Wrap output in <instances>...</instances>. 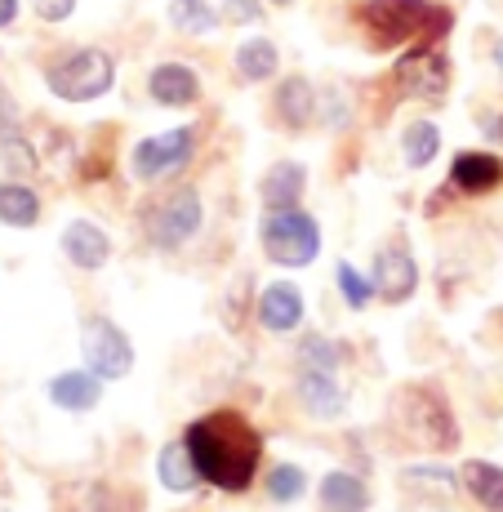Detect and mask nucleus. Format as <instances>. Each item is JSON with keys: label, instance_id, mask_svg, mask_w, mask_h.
I'll return each instance as SVG.
<instances>
[{"label": "nucleus", "instance_id": "obj_32", "mask_svg": "<svg viewBox=\"0 0 503 512\" xmlns=\"http://www.w3.org/2000/svg\"><path fill=\"white\" fill-rule=\"evenodd\" d=\"M36 18H45V23H63V18L76 14V0H32Z\"/></svg>", "mask_w": 503, "mask_h": 512}, {"label": "nucleus", "instance_id": "obj_9", "mask_svg": "<svg viewBox=\"0 0 503 512\" xmlns=\"http://www.w3.org/2000/svg\"><path fill=\"white\" fill-rule=\"evenodd\" d=\"M374 294H379L383 303H410L414 290H419V263H414L410 245H383L379 254H374Z\"/></svg>", "mask_w": 503, "mask_h": 512}, {"label": "nucleus", "instance_id": "obj_11", "mask_svg": "<svg viewBox=\"0 0 503 512\" xmlns=\"http://www.w3.org/2000/svg\"><path fill=\"white\" fill-rule=\"evenodd\" d=\"M294 397L308 410L312 419H343L348 415V388L334 379L330 370H308L299 366V379H294Z\"/></svg>", "mask_w": 503, "mask_h": 512}, {"label": "nucleus", "instance_id": "obj_10", "mask_svg": "<svg viewBox=\"0 0 503 512\" xmlns=\"http://www.w3.org/2000/svg\"><path fill=\"white\" fill-rule=\"evenodd\" d=\"M397 85L410 98H441L450 90V63L441 45H419L397 63Z\"/></svg>", "mask_w": 503, "mask_h": 512}, {"label": "nucleus", "instance_id": "obj_19", "mask_svg": "<svg viewBox=\"0 0 503 512\" xmlns=\"http://www.w3.org/2000/svg\"><path fill=\"white\" fill-rule=\"evenodd\" d=\"M317 495H321V508L325 512H366L374 504V495H370L366 481H361L357 472H343V468L325 472L321 486H317Z\"/></svg>", "mask_w": 503, "mask_h": 512}, {"label": "nucleus", "instance_id": "obj_1", "mask_svg": "<svg viewBox=\"0 0 503 512\" xmlns=\"http://www.w3.org/2000/svg\"><path fill=\"white\" fill-rule=\"evenodd\" d=\"M183 441L192 450V464L201 472V481H210L223 495H245L254 486V477H259L263 437L236 410H214V415L192 419Z\"/></svg>", "mask_w": 503, "mask_h": 512}, {"label": "nucleus", "instance_id": "obj_31", "mask_svg": "<svg viewBox=\"0 0 503 512\" xmlns=\"http://www.w3.org/2000/svg\"><path fill=\"white\" fill-rule=\"evenodd\" d=\"M223 9H228L232 23H259L263 18V0H219Z\"/></svg>", "mask_w": 503, "mask_h": 512}, {"label": "nucleus", "instance_id": "obj_21", "mask_svg": "<svg viewBox=\"0 0 503 512\" xmlns=\"http://www.w3.org/2000/svg\"><path fill=\"white\" fill-rule=\"evenodd\" d=\"M156 477H161V486L174 490V495H192V490L201 486V472L192 464L187 441H165V450L156 455Z\"/></svg>", "mask_w": 503, "mask_h": 512}, {"label": "nucleus", "instance_id": "obj_3", "mask_svg": "<svg viewBox=\"0 0 503 512\" xmlns=\"http://www.w3.org/2000/svg\"><path fill=\"white\" fill-rule=\"evenodd\" d=\"M446 9L428 5V0H366L361 5V27H366L370 45L397 49L406 41L428 36V23H446Z\"/></svg>", "mask_w": 503, "mask_h": 512}, {"label": "nucleus", "instance_id": "obj_29", "mask_svg": "<svg viewBox=\"0 0 503 512\" xmlns=\"http://www.w3.org/2000/svg\"><path fill=\"white\" fill-rule=\"evenodd\" d=\"M401 481L414 490V486H432V490H455L459 486V472L455 468H441V464H414V468H406L401 472Z\"/></svg>", "mask_w": 503, "mask_h": 512}, {"label": "nucleus", "instance_id": "obj_36", "mask_svg": "<svg viewBox=\"0 0 503 512\" xmlns=\"http://www.w3.org/2000/svg\"><path fill=\"white\" fill-rule=\"evenodd\" d=\"M272 5H290V0H272Z\"/></svg>", "mask_w": 503, "mask_h": 512}, {"label": "nucleus", "instance_id": "obj_17", "mask_svg": "<svg viewBox=\"0 0 503 512\" xmlns=\"http://www.w3.org/2000/svg\"><path fill=\"white\" fill-rule=\"evenodd\" d=\"M276 116H281V125H290V130H308L312 121H317V107H321V94L312 90L308 76H285L281 85H276Z\"/></svg>", "mask_w": 503, "mask_h": 512}, {"label": "nucleus", "instance_id": "obj_18", "mask_svg": "<svg viewBox=\"0 0 503 512\" xmlns=\"http://www.w3.org/2000/svg\"><path fill=\"white\" fill-rule=\"evenodd\" d=\"M303 192H308V170H303L299 161L272 165V170L263 174V183H259L263 210H294V205L303 201Z\"/></svg>", "mask_w": 503, "mask_h": 512}, {"label": "nucleus", "instance_id": "obj_12", "mask_svg": "<svg viewBox=\"0 0 503 512\" xmlns=\"http://www.w3.org/2000/svg\"><path fill=\"white\" fill-rule=\"evenodd\" d=\"M303 290L294 281H272L268 290L259 294V308H254V317H259V326L268 334H294L303 326Z\"/></svg>", "mask_w": 503, "mask_h": 512}, {"label": "nucleus", "instance_id": "obj_34", "mask_svg": "<svg viewBox=\"0 0 503 512\" xmlns=\"http://www.w3.org/2000/svg\"><path fill=\"white\" fill-rule=\"evenodd\" d=\"M18 18V0H0V27H9Z\"/></svg>", "mask_w": 503, "mask_h": 512}, {"label": "nucleus", "instance_id": "obj_6", "mask_svg": "<svg viewBox=\"0 0 503 512\" xmlns=\"http://www.w3.org/2000/svg\"><path fill=\"white\" fill-rule=\"evenodd\" d=\"M81 357H85V370H94L98 379L112 383L134 370V343L112 317H85L81 321Z\"/></svg>", "mask_w": 503, "mask_h": 512}, {"label": "nucleus", "instance_id": "obj_16", "mask_svg": "<svg viewBox=\"0 0 503 512\" xmlns=\"http://www.w3.org/2000/svg\"><path fill=\"white\" fill-rule=\"evenodd\" d=\"M147 94L161 107H192L201 98V76L187 63H156L147 76Z\"/></svg>", "mask_w": 503, "mask_h": 512}, {"label": "nucleus", "instance_id": "obj_30", "mask_svg": "<svg viewBox=\"0 0 503 512\" xmlns=\"http://www.w3.org/2000/svg\"><path fill=\"white\" fill-rule=\"evenodd\" d=\"M0 152H5V165L14 174H36V152L23 143V134H18V139H9V143H0Z\"/></svg>", "mask_w": 503, "mask_h": 512}, {"label": "nucleus", "instance_id": "obj_7", "mask_svg": "<svg viewBox=\"0 0 503 512\" xmlns=\"http://www.w3.org/2000/svg\"><path fill=\"white\" fill-rule=\"evenodd\" d=\"M205 223V205H201V192L196 187H179L170 192L152 214H147V236H152L156 250H179L187 245Z\"/></svg>", "mask_w": 503, "mask_h": 512}, {"label": "nucleus", "instance_id": "obj_13", "mask_svg": "<svg viewBox=\"0 0 503 512\" xmlns=\"http://www.w3.org/2000/svg\"><path fill=\"white\" fill-rule=\"evenodd\" d=\"M58 245H63V254L81 272H98V268H107V259H112V236L98 228V223H90V219L67 223L63 236H58Z\"/></svg>", "mask_w": 503, "mask_h": 512}, {"label": "nucleus", "instance_id": "obj_8", "mask_svg": "<svg viewBox=\"0 0 503 512\" xmlns=\"http://www.w3.org/2000/svg\"><path fill=\"white\" fill-rule=\"evenodd\" d=\"M196 152V130L192 125H179V130H165V134H152L143 139L130 152V170L138 183H161L170 179L174 170H183Z\"/></svg>", "mask_w": 503, "mask_h": 512}, {"label": "nucleus", "instance_id": "obj_2", "mask_svg": "<svg viewBox=\"0 0 503 512\" xmlns=\"http://www.w3.org/2000/svg\"><path fill=\"white\" fill-rule=\"evenodd\" d=\"M45 85L63 103H94L116 85V58L107 49H72L45 67Z\"/></svg>", "mask_w": 503, "mask_h": 512}, {"label": "nucleus", "instance_id": "obj_14", "mask_svg": "<svg viewBox=\"0 0 503 512\" xmlns=\"http://www.w3.org/2000/svg\"><path fill=\"white\" fill-rule=\"evenodd\" d=\"M103 383L94 370H63L49 379V401L67 415H90V410L103 401Z\"/></svg>", "mask_w": 503, "mask_h": 512}, {"label": "nucleus", "instance_id": "obj_20", "mask_svg": "<svg viewBox=\"0 0 503 512\" xmlns=\"http://www.w3.org/2000/svg\"><path fill=\"white\" fill-rule=\"evenodd\" d=\"M459 486L472 495V504L486 512H503V468L490 459H463L459 464Z\"/></svg>", "mask_w": 503, "mask_h": 512}, {"label": "nucleus", "instance_id": "obj_4", "mask_svg": "<svg viewBox=\"0 0 503 512\" xmlns=\"http://www.w3.org/2000/svg\"><path fill=\"white\" fill-rule=\"evenodd\" d=\"M259 245L276 268H308L321 254V223L308 210H268L259 223Z\"/></svg>", "mask_w": 503, "mask_h": 512}, {"label": "nucleus", "instance_id": "obj_33", "mask_svg": "<svg viewBox=\"0 0 503 512\" xmlns=\"http://www.w3.org/2000/svg\"><path fill=\"white\" fill-rule=\"evenodd\" d=\"M18 139V107L9 94H0V143Z\"/></svg>", "mask_w": 503, "mask_h": 512}, {"label": "nucleus", "instance_id": "obj_23", "mask_svg": "<svg viewBox=\"0 0 503 512\" xmlns=\"http://www.w3.org/2000/svg\"><path fill=\"white\" fill-rule=\"evenodd\" d=\"M0 223L5 228H36L41 223V196L27 183H0Z\"/></svg>", "mask_w": 503, "mask_h": 512}, {"label": "nucleus", "instance_id": "obj_25", "mask_svg": "<svg viewBox=\"0 0 503 512\" xmlns=\"http://www.w3.org/2000/svg\"><path fill=\"white\" fill-rule=\"evenodd\" d=\"M170 23L183 36H210L219 27V14L210 0H170Z\"/></svg>", "mask_w": 503, "mask_h": 512}, {"label": "nucleus", "instance_id": "obj_35", "mask_svg": "<svg viewBox=\"0 0 503 512\" xmlns=\"http://www.w3.org/2000/svg\"><path fill=\"white\" fill-rule=\"evenodd\" d=\"M495 63H499V72H503V41L495 45Z\"/></svg>", "mask_w": 503, "mask_h": 512}, {"label": "nucleus", "instance_id": "obj_28", "mask_svg": "<svg viewBox=\"0 0 503 512\" xmlns=\"http://www.w3.org/2000/svg\"><path fill=\"white\" fill-rule=\"evenodd\" d=\"M299 366H308V370H339L343 366V343H334V339H325V334H303V343H299Z\"/></svg>", "mask_w": 503, "mask_h": 512}, {"label": "nucleus", "instance_id": "obj_24", "mask_svg": "<svg viewBox=\"0 0 503 512\" xmlns=\"http://www.w3.org/2000/svg\"><path fill=\"white\" fill-rule=\"evenodd\" d=\"M401 156H406L410 170H428V165L441 156V130L432 121L406 125V134H401Z\"/></svg>", "mask_w": 503, "mask_h": 512}, {"label": "nucleus", "instance_id": "obj_22", "mask_svg": "<svg viewBox=\"0 0 503 512\" xmlns=\"http://www.w3.org/2000/svg\"><path fill=\"white\" fill-rule=\"evenodd\" d=\"M276 67H281V49H276L268 36H250V41L236 45V76L250 85L272 81Z\"/></svg>", "mask_w": 503, "mask_h": 512}, {"label": "nucleus", "instance_id": "obj_26", "mask_svg": "<svg viewBox=\"0 0 503 512\" xmlns=\"http://www.w3.org/2000/svg\"><path fill=\"white\" fill-rule=\"evenodd\" d=\"M334 281H339V294H343V303H348L352 312H366L370 299H379V294H374V277L370 272H361V268H352L348 259H339Z\"/></svg>", "mask_w": 503, "mask_h": 512}, {"label": "nucleus", "instance_id": "obj_15", "mask_svg": "<svg viewBox=\"0 0 503 512\" xmlns=\"http://www.w3.org/2000/svg\"><path fill=\"white\" fill-rule=\"evenodd\" d=\"M503 183V161L490 152H459L450 161V187L463 196H486Z\"/></svg>", "mask_w": 503, "mask_h": 512}, {"label": "nucleus", "instance_id": "obj_5", "mask_svg": "<svg viewBox=\"0 0 503 512\" xmlns=\"http://www.w3.org/2000/svg\"><path fill=\"white\" fill-rule=\"evenodd\" d=\"M397 423L401 432L414 441V446H428V450H455L459 446V428H455V415H450L446 397L437 388H401L397 397Z\"/></svg>", "mask_w": 503, "mask_h": 512}, {"label": "nucleus", "instance_id": "obj_27", "mask_svg": "<svg viewBox=\"0 0 503 512\" xmlns=\"http://www.w3.org/2000/svg\"><path fill=\"white\" fill-rule=\"evenodd\" d=\"M308 495V472L299 464H276L268 472V499L272 504H299Z\"/></svg>", "mask_w": 503, "mask_h": 512}]
</instances>
